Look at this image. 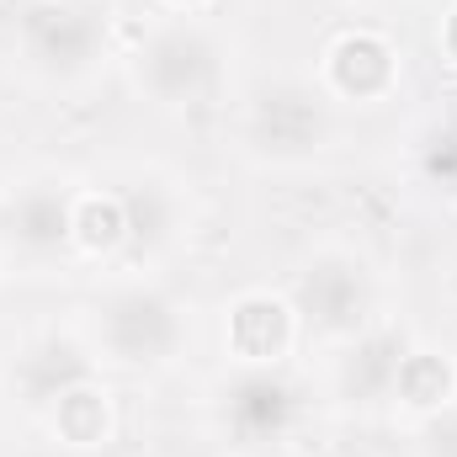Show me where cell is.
Segmentation results:
<instances>
[{
    "mask_svg": "<svg viewBox=\"0 0 457 457\" xmlns=\"http://www.w3.org/2000/svg\"><path fill=\"white\" fill-rule=\"evenodd\" d=\"M107 336L128 361H144V356H160L176 341V314L165 298L154 293H122L112 309H107Z\"/></svg>",
    "mask_w": 457,
    "mask_h": 457,
    "instance_id": "obj_1",
    "label": "cell"
},
{
    "mask_svg": "<svg viewBox=\"0 0 457 457\" xmlns=\"http://www.w3.org/2000/svg\"><path fill=\"white\" fill-rule=\"evenodd\" d=\"M330 86L341 96H383L394 86V48L378 32H345L341 43L330 48Z\"/></svg>",
    "mask_w": 457,
    "mask_h": 457,
    "instance_id": "obj_2",
    "label": "cell"
},
{
    "mask_svg": "<svg viewBox=\"0 0 457 457\" xmlns=\"http://www.w3.org/2000/svg\"><path fill=\"white\" fill-rule=\"evenodd\" d=\"M293 345V314L287 303L266 298V293H250L234 303L228 314V351L245 356V361H277L282 351Z\"/></svg>",
    "mask_w": 457,
    "mask_h": 457,
    "instance_id": "obj_3",
    "label": "cell"
},
{
    "mask_svg": "<svg viewBox=\"0 0 457 457\" xmlns=\"http://www.w3.org/2000/svg\"><path fill=\"white\" fill-rule=\"evenodd\" d=\"M144 59H149V86H154L160 96H181V91H192L197 75L208 70V43H203L197 32L176 27V32L154 37V48H149Z\"/></svg>",
    "mask_w": 457,
    "mask_h": 457,
    "instance_id": "obj_4",
    "label": "cell"
},
{
    "mask_svg": "<svg viewBox=\"0 0 457 457\" xmlns=\"http://www.w3.org/2000/svg\"><path fill=\"white\" fill-rule=\"evenodd\" d=\"M54 431L70 442V447H102L107 431H112V404L102 388L91 383H75L54 399Z\"/></svg>",
    "mask_w": 457,
    "mask_h": 457,
    "instance_id": "obj_5",
    "label": "cell"
},
{
    "mask_svg": "<svg viewBox=\"0 0 457 457\" xmlns=\"http://www.w3.org/2000/svg\"><path fill=\"white\" fill-rule=\"evenodd\" d=\"M303 303L330 325V330H345V325H356L361 314V282H356V271H345V266H309L303 271Z\"/></svg>",
    "mask_w": 457,
    "mask_h": 457,
    "instance_id": "obj_6",
    "label": "cell"
},
{
    "mask_svg": "<svg viewBox=\"0 0 457 457\" xmlns=\"http://www.w3.org/2000/svg\"><path fill=\"white\" fill-rule=\"evenodd\" d=\"M394 388H399V399L415 404V410H447V399H453V388H457V372H453L447 356L415 351V356H404V361L394 367Z\"/></svg>",
    "mask_w": 457,
    "mask_h": 457,
    "instance_id": "obj_7",
    "label": "cell"
},
{
    "mask_svg": "<svg viewBox=\"0 0 457 457\" xmlns=\"http://www.w3.org/2000/svg\"><path fill=\"white\" fill-rule=\"evenodd\" d=\"M70 234L86 245V250H117L122 239H128V208L117 203V197H86L80 208H75V224Z\"/></svg>",
    "mask_w": 457,
    "mask_h": 457,
    "instance_id": "obj_8",
    "label": "cell"
},
{
    "mask_svg": "<svg viewBox=\"0 0 457 457\" xmlns=\"http://www.w3.org/2000/svg\"><path fill=\"white\" fill-rule=\"evenodd\" d=\"M16 224H21V239H27V245H59V239H70L75 208H70L64 197L37 192V197H27V203L16 208Z\"/></svg>",
    "mask_w": 457,
    "mask_h": 457,
    "instance_id": "obj_9",
    "label": "cell"
},
{
    "mask_svg": "<svg viewBox=\"0 0 457 457\" xmlns=\"http://www.w3.org/2000/svg\"><path fill=\"white\" fill-rule=\"evenodd\" d=\"M426 447H431V457H457V415L436 420V426L426 431Z\"/></svg>",
    "mask_w": 457,
    "mask_h": 457,
    "instance_id": "obj_10",
    "label": "cell"
},
{
    "mask_svg": "<svg viewBox=\"0 0 457 457\" xmlns=\"http://www.w3.org/2000/svg\"><path fill=\"white\" fill-rule=\"evenodd\" d=\"M442 48H447V54L457 59V11L447 16V27H442Z\"/></svg>",
    "mask_w": 457,
    "mask_h": 457,
    "instance_id": "obj_11",
    "label": "cell"
},
{
    "mask_svg": "<svg viewBox=\"0 0 457 457\" xmlns=\"http://www.w3.org/2000/svg\"><path fill=\"white\" fill-rule=\"evenodd\" d=\"M170 5H187V11H192V5H203V0H170Z\"/></svg>",
    "mask_w": 457,
    "mask_h": 457,
    "instance_id": "obj_12",
    "label": "cell"
}]
</instances>
